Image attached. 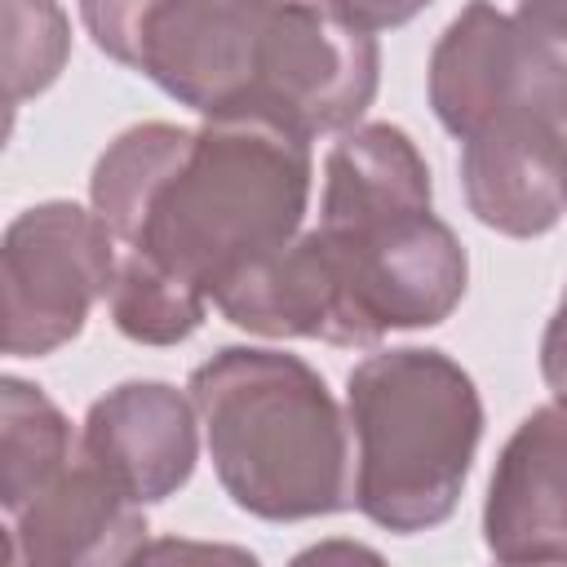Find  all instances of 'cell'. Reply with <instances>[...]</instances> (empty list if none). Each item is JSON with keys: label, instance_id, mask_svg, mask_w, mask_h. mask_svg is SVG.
Returning a JSON list of instances; mask_svg holds the SVG:
<instances>
[{"label": "cell", "instance_id": "1", "mask_svg": "<svg viewBox=\"0 0 567 567\" xmlns=\"http://www.w3.org/2000/svg\"><path fill=\"white\" fill-rule=\"evenodd\" d=\"M213 474L235 509L306 523L354 505L350 416L328 381L270 346H221L186 381Z\"/></svg>", "mask_w": 567, "mask_h": 567}, {"label": "cell", "instance_id": "2", "mask_svg": "<svg viewBox=\"0 0 567 567\" xmlns=\"http://www.w3.org/2000/svg\"><path fill=\"white\" fill-rule=\"evenodd\" d=\"M310 168V137L284 124L204 120L128 248L164 261L213 301L226 279L301 235Z\"/></svg>", "mask_w": 567, "mask_h": 567}, {"label": "cell", "instance_id": "3", "mask_svg": "<svg viewBox=\"0 0 567 567\" xmlns=\"http://www.w3.org/2000/svg\"><path fill=\"white\" fill-rule=\"evenodd\" d=\"M346 416L359 514L394 536L447 523L483 439L474 377L443 350H377L346 377Z\"/></svg>", "mask_w": 567, "mask_h": 567}, {"label": "cell", "instance_id": "4", "mask_svg": "<svg viewBox=\"0 0 567 567\" xmlns=\"http://www.w3.org/2000/svg\"><path fill=\"white\" fill-rule=\"evenodd\" d=\"M425 89L456 142H567L563 44L492 0H470L443 27Z\"/></svg>", "mask_w": 567, "mask_h": 567}, {"label": "cell", "instance_id": "5", "mask_svg": "<svg viewBox=\"0 0 567 567\" xmlns=\"http://www.w3.org/2000/svg\"><path fill=\"white\" fill-rule=\"evenodd\" d=\"M115 230L84 204L44 199L22 208L0 239L4 354L40 359L84 332L89 310L115 279Z\"/></svg>", "mask_w": 567, "mask_h": 567}, {"label": "cell", "instance_id": "6", "mask_svg": "<svg viewBox=\"0 0 567 567\" xmlns=\"http://www.w3.org/2000/svg\"><path fill=\"white\" fill-rule=\"evenodd\" d=\"M381 49L368 31L337 22L310 0H270L252 89L239 115L284 124L301 137L346 133L372 106Z\"/></svg>", "mask_w": 567, "mask_h": 567}, {"label": "cell", "instance_id": "7", "mask_svg": "<svg viewBox=\"0 0 567 567\" xmlns=\"http://www.w3.org/2000/svg\"><path fill=\"white\" fill-rule=\"evenodd\" d=\"M319 230L337 248L363 350L377 346L385 332L443 323L465 297V248L456 230L434 217V208L368 230Z\"/></svg>", "mask_w": 567, "mask_h": 567}, {"label": "cell", "instance_id": "8", "mask_svg": "<svg viewBox=\"0 0 567 567\" xmlns=\"http://www.w3.org/2000/svg\"><path fill=\"white\" fill-rule=\"evenodd\" d=\"M266 13L270 0H159L133 71L204 120L239 115L252 89Z\"/></svg>", "mask_w": 567, "mask_h": 567}, {"label": "cell", "instance_id": "9", "mask_svg": "<svg viewBox=\"0 0 567 567\" xmlns=\"http://www.w3.org/2000/svg\"><path fill=\"white\" fill-rule=\"evenodd\" d=\"M483 540L501 563H567V399L532 408L505 439L487 501Z\"/></svg>", "mask_w": 567, "mask_h": 567}, {"label": "cell", "instance_id": "10", "mask_svg": "<svg viewBox=\"0 0 567 567\" xmlns=\"http://www.w3.org/2000/svg\"><path fill=\"white\" fill-rule=\"evenodd\" d=\"M80 452L133 501L159 505L190 483L199 461V412L168 381H124L89 403Z\"/></svg>", "mask_w": 567, "mask_h": 567}, {"label": "cell", "instance_id": "11", "mask_svg": "<svg viewBox=\"0 0 567 567\" xmlns=\"http://www.w3.org/2000/svg\"><path fill=\"white\" fill-rule=\"evenodd\" d=\"M146 505L133 501L84 452L9 514V563L27 567H106L128 563L146 545Z\"/></svg>", "mask_w": 567, "mask_h": 567}, {"label": "cell", "instance_id": "12", "mask_svg": "<svg viewBox=\"0 0 567 567\" xmlns=\"http://www.w3.org/2000/svg\"><path fill=\"white\" fill-rule=\"evenodd\" d=\"M213 306L235 328L257 337H275V341L306 337V341L363 350L337 248L319 226L292 235L284 248L226 279L213 292Z\"/></svg>", "mask_w": 567, "mask_h": 567}, {"label": "cell", "instance_id": "13", "mask_svg": "<svg viewBox=\"0 0 567 567\" xmlns=\"http://www.w3.org/2000/svg\"><path fill=\"white\" fill-rule=\"evenodd\" d=\"M430 199V164L399 124H350L323 159L319 226L368 230L408 213H425Z\"/></svg>", "mask_w": 567, "mask_h": 567}, {"label": "cell", "instance_id": "14", "mask_svg": "<svg viewBox=\"0 0 567 567\" xmlns=\"http://www.w3.org/2000/svg\"><path fill=\"white\" fill-rule=\"evenodd\" d=\"M461 190L470 213L509 239H536L558 226L563 142H461Z\"/></svg>", "mask_w": 567, "mask_h": 567}, {"label": "cell", "instance_id": "15", "mask_svg": "<svg viewBox=\"0 0 567 567\" xmlns=\"http://www.w3.org/2000/svg\"><path fill=\"white\" fill-rule=\"evenodd\" d=\"M190 137L195 128H182V124H164V120H146V124H133L124 128L93 164V177H89V199H93V213L115 230V239L128 248L142 226H146V213L151 204L159 199L164 182L177 173V164L186 159L190 151Z\"/></svg>", "mask_w": 567, "mask_h": 567}, {"label": "cell", "instance_id": "16", "mask_svg": "<svg viewBox=\"0 0 567 567\" xmlns=\"http://www.w3.org/2000/svg\"><path fill=\"white\" fill-rule=\"evenodd\" d=\"M80 452V439L71 434V421L62 408L31 381L4 377L0 381V505L4 514H18L40 487H49L71 456Z\"/></svg>", "mask_w": 567, "mask_h": 567}, {"label": "cell", "instance_id": "17", "mask_svg": "<svg viewBox=\"0 0 567 567\" xmlns=\"http://www.w3.org/2000/svg\"><path fill=\"white\" fill-rule=\"evenodd\" d=\"M111 323L137 341V346H177L186 341L204 315H208V292L168 270L164 261L128 248L115 266L111 279Z\"/></svg>", "mask_w": 567, "mask_h": 567}, {"label": "cell", "instance_id": "18", "mask_svg": "<svg viewBox=\"0 0 567 567\" xmlns=\"http://www.w3.org/2000/svg\"><path fill=\"white\" fill-rule=\"evenodd\" d=\"M4 18V102L9 111L40 97L71 58V22L58 0H0Z\"/></svg>", "mask_w": 567, "mask_h": 567}, {"label": "cell", "instance_id": "19", "mask_svg": "<svg viewBox=\"0 0 567 567\" xmlns=\"http://www.w3.org/2000/svg\"><path fill=\"white\" fill-rule=\"evenodd\" d=\"M159 9V0H80V22L84 31L93 35V44L133 71L137 62V44H142V31L151 22V13Z\"/></svg>", "mask_w": 567, "mask_h": 567}, {"label": "cell", "instance_id": "20", "mask_svg": "<svg viewBox=\"0 0 567 567\" xmlns=\"http://www.w3.org/2000/svg\"><path fill=\"white\" fill-rule=\"evenodd\" d=\"M315 9L332 13L337 22L354 27V31H394V27H408L416 13H425L434 0H310Z\"/></svg>", "mask_w": 567, "mask_h": 567}, {"label": "cell", "instance_id": "21", "mask_svg": "<svg viewBox=\"0 0 567 567\" xmlns=\"http://www.w3.org/2000/svg\"><path fill=\"white\" fill-rule=\"evenodd\" d=\"M540 377L554 394L567 399V288L545 323V337H540Z\"/></svg>", "mask_w": 567, "mask_h": 567}, {"label": "cell", "instance_id": "22", "mask_svg": "<svg viewBox=\"0 0 567 567\" xmlns=\"http://www.w3.org/2000/svg\"><path fill=\"white\" fill-rule=\"evenodd\" d=\"M563 204H567V142H563Z\"/></svg>", "mask_w": 567, "mask_h": 567}]
</instances>
